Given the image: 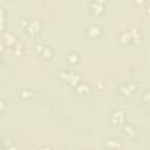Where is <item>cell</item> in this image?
I'll return each mask as SVG.
<instances>
[{
    "mask_svg": "<svg viewBox=\"0 0 150 150\" xmlns=\"http://www.w3.org/2000/svg\"><path fill=\"white\" fill-rule=\"evenodd\" d=\"M130 32V35H131V40H132V45H138L141 41H142V33L138 28L136 27H132L129 29Z\"/></svg>",
    "mask_w": 150,
    "mask_h": 150,
    "instance_id": "cell-10",
    "label": "cell"
},
{
    "mask_svg": "<svg viewBox=\"0 0 150 150\" xmlns=\"http://www.w3.org/2000/svg\"><path fill=\"white\" fill-rule=\"evenodd\" d=\"M122 132H123V135H124L125 137L132 138V137L136 135L137 130H136V128H135L134 124H131V123H124V124L122 125Z\"/></svg>",
    "mask_w": 150,
    "mask_h": 150,
    "instance_id": "cell-9",
    "label": "cell"
},
{
    "mask_svg": "<svg viewBox=\"0 0 150 150\" xmlns=\"http://www.w3.org/2000/svg\"><path fill=\"white\" fill-rule=\"evenodd\" d=\"M0 104H1V111H5V107H6V102H5V100L2 98L1 101H0Z\"/></svg>",
    "mask_w": 150,
    "mask_h": 150,
    "instance_id": "cell-19",
    "label": "cell"
},
{
    "mask_svg": "<svg viewBox=\"0 0 150 150\" xmlns=\"http://www.w3.org/2000/svg\"><path fill=\"white\" fill-rule=\"evenodd\" d=\"M143 101L150 103V89H148V90L144 91V94H143Z\"/></svg>",
    "mask_w": 150,
    "mask_h": 150,
    "instance_id": "cell-18",
    "label": "cell"
},
{
    "mask_svg": "<svg viewBox=\"0 0 150 150\" xmlns=\"http://www.w3.org/2000/svg\"><path fill=\"white\" fill-rule=\"evenodd\" d=\"M59 76H60L62 80L67 81L73 88H75L79 83L82 82V77H81V75L77 74V73H75L73 69H69V68H63L62 70H60Z\"/></svg>",
    "mask_w": 150,
    "mask_h": 150,
    "instance_id": "cell-1",
    "label": "cell"
},
{
    "mask_svg": "<svg viewBox=\"0 0 150 150\" xmlns=\"http://www.w3.org/2000/svg\"><path fill=\"white\" fill-rule=\"evenodd\" d=\"M136 89H137L136 84H134V83H131V82H125V83L120 84L117 91H118L120 95H122V96H124V97H128V96L132 95V94L136 91Z\"/></svg>",
    "mask_w": 150,
    "mask_h": 150,
    "instance_id": "cell-4",
    "label": "cell"
},
{
    "mask_svg": "<svg viewBox=\"0 0 150 150\" xmlns=\"http://www.w3.org/2000/svg\"><path fill=\"white\" fill-rule=\"evenodd\" d=\"M25 50V46L21 43V42H18L15 46H14V53L18 54V55H21Z\"/></svg>",
    "mask_w": 150,
    "mask_h": 150,
    "instance_id": "cell-17",
    "label": "cell"
},
{
    "mask_svg": "<svg viewBox=\"0 0 150 150\" xmlns=\"http://www.w3.org/2000/svg\"><path fill=\"white\" fill-rule=\"evenodd\" d=\"M111 122L115 125L122 127L124 123H127V116L125 112L122 109H115L111 112Z\"/></svg>",
    "mask_w": 150,
    "mask_h": 150,
    "instance_id": "cell-3",
    "label": "cell"
},
{
    "mask_svg": "<svg viewBox=\"0 0 150 150\" xmlns=\"http://www.w3.org/2000/svg\"><path fill=\"white\" fill-rule=\"evenodd\" d=\"M20 23L23 27V29H26V32L29 33L30 35H36L41 30V28H42V25H41V22L39 20L22 19Z\"/></svg>",
    "mask_w": 150,
    "mask_h": 150,
    "instance_id": "cell-2",
    "label": "cell"
},
{
    "mask_svg": "<svg viewBox=\"0 0 150 150\" xmlns=\"http://www.w3.org/2000/svg\"><path fill=\"white\" fill-rule=\"evenodd\" d=\"M79 94H88L89 91H90V86H89V83L88 82H81V83H79L75 88H74Z\"/></svg>",
    "mask_w": 150,
    "mask_h": 150,
    "instance_id": "cell-14",
    "label": "cell"
},
{
    "mask_svg": "<svg viewBox=\"0 0 150 150\" xmlns=\"http://www.w3.org/2000/svg\"><path fill=\"white\" fill-rule=\"evenodd\" d=\"M19 96L22 100H29V98H32L34 96V91L32 89H28V88H22L19 91Z\"/></svg>",
    "mask_w": 150,
    "mask_h": 150,
    "instance_id": "cell-15",
    "label": "cell"
},
{
    "mask_svg": "<svg viewBox=\"0 0 150 150\" xmlns=\"http://www.w3.org/2000/svg\"><path fill=\"white\" fill-rule=\"evenodd\" d=\"M86 33H87V35L90 36V38H98V36H101V34H102V28H101V26H98L97 23H90V25L87 26Z\"/></svg>",
    "mask_w": 150,
    "mask_h": 150,
    "instance_id": "cell-7",
    "label": "cell"
},
{
    "mask_svg": "<svg viewBox=\"0 0 150 150\" xmlns=\"http://www.w3.org/2000/svg\"><path fill=\"white\" fill-rule=\"evenodd\" d=\"M105 1H101V0H94V1H90L89 2V8H90V12L95 15H102L104 13V9H105Z\"/></svg>",
    "mask_w": 150,
    "mask_h": 150,
    "instance_id": "cell-5",
    "label": "cell"
},
{
    "mask_svg": "<svg viewBox=\"0 0 150 150\" xmlns=\"http://www.w3.org/2000/svg\"><path fill=\"white\" fill-rule=\"evenodd\" d=\"M35 50L39 52L40 55H41L43 59H46V60H50V59L53 57V55H54L53 48H52L50 46H47V45H41V43H39V45L35 46Z\"/></svg>",
    "mask_w": 150,
    "mask_h": 150,
    "instance_id": "cell-6",
    "label": "cell"
},
{
    "mask_svg": "<svg viewBox=\"0 0 150 150\" xmlns=\"http://www.w3.org/2000/svg\"><path fill=\"white\" fill-rule=\"evenodd\" d=\"M81 61V56L77 52H70L68 55H67V62L70 64V66H77Z\"/></svg>",
    "mask_w": 150,
    "mask_h": 150,
    "instance_id": "cell-11",
    "label": "cell"
},
{
    "mask_svg": "<svg viewBox=\"0 0 150 150\" xmlns=\"http://www.w3.org/2000/svg\"><path fill=\"white\" fill-rule=\"evenodd\" d=\"M4 43L8 45V46H15L18 43V39L13 33H4Z\"/></svg>",
    "mask_w": 150,
    "mask_h": 150,
    "instance_id": "cell-12",
    "label": "cell"
},
{
    "mask_svg": "<svg viewBox=\"0 0 150 150\" xmlns=\"http://www.w3.org/2000/svg\"><path fill=\"white\" fill-rule=\"evenodd\" d=\"M2 150H16V146L11 141H4L2 142Z\"/></svg>",
    "mask_w": 150,
    "mask_h": 150,
    "instance_id": "cell-16",
    "label": "cell"
},
{
    "mask_svg": "<svg viewBox=\"0 0 150 150\" xmlns=\"http://www.w3.org/2000/svg\"><path fill=\"white\" fill-rule=\"evenodd\" d=\"M146 12H148V13H149V14H150V5H149V6H148V7H146Z\"/></svg>",
    "mask_w": 150,
    "mask_h": 150,
    "instance_id": "cell-22",
    "label": "cell"
},
{
    "mask_svg": "<svg viewBox=\"0 0 150 150\" xmlns=\"http://www.w3.org/2000/svg\"><path fill=\"white\" fill-rule=\"evenodd\" d=\"M56 150H69V149H67V148H64V146H60V148H57Z\"/></svg>",
    "mask_w": 150,
    "mask_h": 150,
    "instance_id": "cell-21",
    "label": "cell"
},
{
    "mask_svg": "<svg viewBox=\"0 0 150 150\" xmlns=\"http://www.w3.org/2000/svg\"><path fill=\"white\" fill-rule=\"evenodd\" d=\"M103 146L108 150H118L122 146V143L117 138H107L103 143Z\"/></svg>",
    "mask_w": 150,
    "mask_h": 150,
    "instance_id": "cell-8",
    "label": "cell"
},
{
    "mask_svg": "<svg viewBox=\"0 0 150 150\" xmlns=\"http://www.w3.org/2000/svg\"><path fill=\"white\" fill-rule=\"evenodd\" d=\"M41 150H52V148H50V146H48V145H45V146H42V148H41Z\"/></svg>",
    "mask_w": 150,
    "mask_h": 150,
    "instance_id": "cell-20",
    "label": "cell"
},
{
    "mask_svg": "<svg viewBox=\"0 0 150 150\" xmlns=\"http://www.w3.org/2000/svg\"><path fill=\"white\" fill-rule=\"evenodd\" d=\"M118 39H120V41H121L123 45H131V43H132V40H131V35H130L129 29L121 32Z\"/></svg>",
    "mask_w": 150,
    "mask_h": 150,
    "instance_id": "cell-13",
    "label": "cell"
}]
</instances>
